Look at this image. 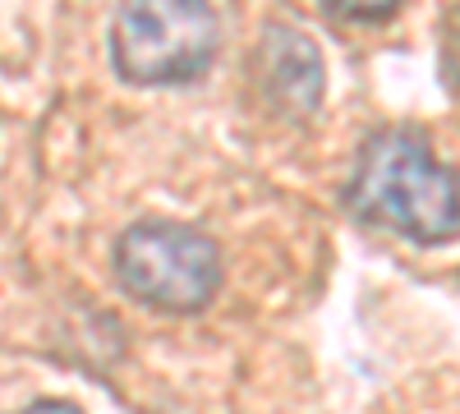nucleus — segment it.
I'll return each instance as SVG.
<instances>
[{
    "label": "nucleus",
    "instance_id": "1",
    "mask_svg": "<svg viewBox=\"0 0 460 414\" xmlns=\"http://www.w3.org/2000/svg\"><path fill=\"white\" fill-rule=\"evenodd\" d=\"M345 207L410 244H447L460 235V175L419 134L382 129L359 147Z\"/></svg>",
    "mask_w": 460,
    "mask_h": 414
},
{
    "label": "nucleus",
    "instance_id": "2",
    "mask_svg": "<svg viewBox=\"0 0 460 414\" xmlns=\"http://www.w3.org/2000/svg\"><path fill=\"white\" fill-rule=\"evenodd\" d=\"M111 69L134 88H180L212 69L221 19L212 0H120L111 19Z\"/></svg>",
    "mask_w": 460,
    "mask_h": 414
},
{
    "label": "nucleus",
    "instance_id": "3",
    "mask_svg": "<svg viewBox=\"0 0 460 414\" xmlns=\"http://www.w3.org/2000/svg\"><path fill=\"white\" fill-rule=\"evenodd\" d=\"M115 281L157 313H199L221 290V249L184 221H134L111 253Z\"/></svg>",
    "mask_w": 460,
    "mask_h": 414
},
{
    "label": "nucleus",
    "instance_id": "4",
    "mask_svg": "<svg viewBox=\"0 0 460 414\" xmlns=\"http://www.w3.org/2000/svg\"><path fill=\"white\" fill-rule=\"evenodd\" d=\"M253 84L267 101V110L281 120H314L323 106V51L309 32L272 23L262 28L258 47H253Z\"/></svg>",
    "mask_w": 460,
    "mask_h": 414
},
{
    "label": "nucleus",
    "instance_id": "5",
    "mask_svg": "<svg viewBox=\"0 0 460 414\" xmlns=\"http://www.w3.org/2000/svg\"><path fill=\"white\" fill-rule=\"evenodd\" d=\"M438 74L442 88L460 101V10H451L438 28Z\"/></svg>",
    "mask_w": 460,
    "mask_h": 414
},
{
    "label": "nucleus",
    "instance_id": "6",
    "mask_svg": "<svg viewBox=\"0 0 460 414\" xmlns=\"http://www.w3.org/2000/svg\"><path fill=\"white\" fill-rule=\"evenodd\" d=\"M318 5L341 23H382L401 10V0H318Z\"/></svg>",
    "mask_w": 460,
    "mask_h": 414
},
{
    "label": "nucleus",
    "instance_id": "7",
    "mask_svg": "<svg viewBox=\"0 0 460 414\" xmlns=\"http://www.w3.org/2000/svg\"><path fill=\"white\" fill-rule=\"evenodd\" d=\"M14 414H84V410L69 405V401H32V405H23V410H14Z\"/></svg>",
    "mask_w": 460,
    "mask_h": 414
}]
</instances>
